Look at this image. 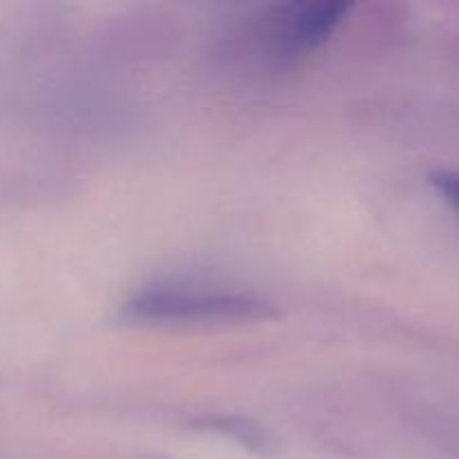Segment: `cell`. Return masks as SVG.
<instances>
[{
    "label": "cell",
    "mask_w": 459,
    "mask_h": 459,
    "mask_svg": "<svg viewBox=\"0 0 459 459\" xmlns=\"http://www.w3.org/2000/svg\"><path fill=\"white\" fill-rule=\"evenodd\" d=\"M433 184L446 197L448 204L459 213V173H455V170H439V173L433 175Z\"/></svg>",
    "instance_id": "obj_3"
},
{
    "label": "cell",
    "mask_w": 459,
    "mask_h": 459,
    "mask_svg": "<svg viewBox=\"0 0 459 459\" xmlns=\"http://www.w3.org/2000/svg\"><path fill=\"white\" fill-rule=\"evenodd\" d=\"M350 3H290L269 9L260 25V36L269 52L282 61H296L318 45L343 22Z\"/></svg>",
    "instance_id": "obj_2"
},
{
    "label": "cell",
    "mask_w": 459,
    "mask_h": 459,
    "mask_svg": "<svg viewBox=\"0 0 459 459\" xmlns=\"http://www.w3.org/2000/svg\"><path fill=\"white\" fill-rule=\"evenodd\" d=\"M126 312L151 321H258L273 316L267 300L254 294L195 287H152L134 296Z\"/></svg>",
    "instance_id": "obj_1"
}]
</instances>
